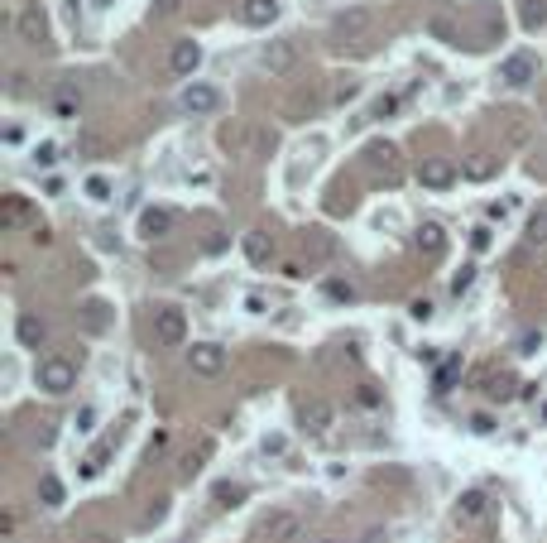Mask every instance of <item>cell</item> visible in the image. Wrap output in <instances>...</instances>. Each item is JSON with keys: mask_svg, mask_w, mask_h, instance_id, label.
Listing matches in <instances>:
<instances>
[{"mask_svg": "<svg viewBox=\"0 0 547 543\" xmlns=\"http://www.w3.org/2000/svg\"><path fill=\"white\" fill-rule=\"evenodd\" d=\"M471 433H495V419L490 414H475L471 419Z\"/></svg>", "mask_w": 547, "mask_h": 543, "instance_id": "f546056e", "label": "cell"}, {"mask_svg": "<svg viewBox=\"0 0 547 543\" xmlns=\"http://www.w3.org/2000/svg\"><path fill=\"white\" fill-rule=\"evenodd\" d=\"M221 106V92L207 87V82H193V87H183V111L187 116H211Z\"/></svg>", "mask_w": 547, "mask_h": 543, "instance_id": "ba28073f", "label": "cell"}, {"mask_svg": "<svg viewBox=\"0 0 547 543\" xmlns=\"http://www.w3.org/2000/svg\"><path fill=\"white\" fill-rule=\"evenodd\" d=\"M87 543H111V539H87Z\"/></svg>", "mask_w": 547, "mask_h": 543, "instance_id": "d590c367", "label": "cell"}, {"mask_svg": "<svg viewBox=\"0 0 547 543\" xmlns=\"http://www.w3.org/2000/svg\"><path fill=\"white\" fill-rule=\"evenodd\" d=\"M495 173V155H471V164H466V179L471 183H485Z\"/></svg>", "mask_w": 547, "mask_h": 543, "instance_id": "e0dca14e", "label": "cell"}, {"mask_svg": "<svg viewBox=\"0 0 547 543\" xmlns=\"http://www.w3.org/2000/svg\"><path fill=\"white\" fill-rule=\"evenodd\" d=\"M245 255L255 260V265H265V260H269V241H265V231H250V236H245Z\"/></svg>", "mask_w": 547, "mask_h": 543, "instance_id": "d6986e66", "label": "cell"}, {"mask_svg": "<svg viewBox=\"0 0 547 543\" xmlns=\"http://www.w3.org/2000/svg\"><path fill=\"white\" fill-rule=\"evenodd\" d=\"M241 500H245V486H231V481H221V486H217V505H226V510L241 505Z\"/></svg>", "mask_w": 547, "mask_h": 543, "instance_id": "cb8c5ba5", "label": "cell"}, {"mask_svg": "<svg viewBox=\"0 0 547 543\" xmlns=\"http://www.w3.org/2000/svg\"><path fill=\"white\" fill-rule=\"evenodd\" d=\"M327 289H331V299H355L351 284H327Z\"/></svg>", "mask_w": 547, "mask_h": 543, "instance_id": "836d02e7", "label": "cell"}, {"mask_svg": "<svg viewBox=\"0 0 547 543\" xmlns=\"http://www.w3.org/2000/svg\"><path fill=\"white\" fill-rule=\"evenodd\" d=\"M370 29H375V5H346L337 20H331V39H341V44H355Z\"/></svg>", "mask_w": 547, "mask_h": 543, "instance_id": "6da1fadb", "label": "cell"}, {"mask_svg": "<svg viewBox=\"0 0 547 543\" xmlns=\"http://www.w3.org/2000/svg\"><path fill=\"white\" fill-rule=\"evenodd\" d=\"M413 317H418V323H427V317H432V299H418V303H413Z\"/></svg>", "mask_w": 547, "mask_h": 543, "instance_id": "1f68e13d", "label": "cell"}, {"mask_svg": "<svg viewBox=\"0 0 547 543\" xmlns=\"http://www.w3.org/2000/svg\"><path fill=\"white\" fill-rule=\"evenodd\" d=\"M39 500L49 505V510H53V505H63V481H58V476H39Z\"/></svg>", "mask_w": 547, "mask_h": 543, "instance_id": "ac0fdd59", "label": "cell"}, {"mask_svg": "<svg viewBox=\"0 0 547 543\" xmlns=\"http://www.w3.org/2000/svg\"><path fill=\"white\" fill-rule=\"evenodd\" d=\"M355 92H361V87H355V82H337V92H331V97H337V101H351Z\"/></svg>", "mask_w": 547, "mask_h": 543, "instance_id": "4dcf8cb0", "label": "cell"}, {"mask_svg": "<svg viewBox=\"0 0 547 543\" xmlns=\"http://www.w3.org/2000/svg\"><path fill=\"white\" fill-rule=\"evenodd\" d=\"M533 77H538V58L533 53H509L499 63V82H509V87H528Z\"/></svg>", "mask_w": 547, "mask_h": 543, "instance_id": "52a82bcc", "label": "cell"}, {"mask_svg": "<svg viewBox=\"0 0 547 543\" xmlns=\"http://www.w3.org/2000/svg\"><path fill=\"white\" fill-rule=\"evenodd\" d=\"M20 341H25V347H39V341H44V323H34V317H20Z\"/></svg>", "mask_w": 547, "mask_h": 543, "instance_id": "603a6c76", "label": "cell"}, {"mask_svg": "<svg viewBox=\"0 0 547 543\" xmlns=\"http://www.w3.org/2000/svg\"><path fill=\"white\" fill-rule=\"evenodd\" d=\"M361 404H365V409H375V404H379V395H375L370 385H361Z\"/></svg>", "mask_w": 547, "mask_h": 543, "instance_id": "d6a6232c", "label": "cell"}, {"mask_svg": "<svg viewBox=\"0 0 547 543\" xmlns=\"http://www.w3.org/2000/svg\"><path fill=\"white\" fill-rule=\"evenodd\" d=\"M169 68L178 77H193L197 68H202V44H193V39H178L173 49H169Z\"/></svg>", "mask_w": 547, "mask_h": 543, "instance_id": "9c48e42d", "label": "cell"}, {"mask_svg": "<svg viewBox=\"0 0 547 543\" xmlns=\"http://www.w3.org/2000/svg\"><path fill=\"white\" fill-rule=\"evenodd\" d=\"M91 423H97V409H82V414H77V433H91Z\"/></svg>", "mask_w": 547, "mask_h": 543, "instance_id": "f1b7e54d", "label": "cell"}, {"mask_svg": "<svg viewBox=\"0 0 547 543\" xmlns=\"http://www.w3.org/2000/svg\"><path fill=\"white\" fill-rule=\"evenodd\" d=\"M293 58H298V49H293V39H279V44H269V49L259 53V68H265V73H289V68H293Z\"/></svg>", "mask_w": 547, "mask_h": 543, "instance_id": "7c38bea8", "label": "cell"}, {"mask_svg": "<svg viewBox=\"0 0 547 543\" xmlns=\"http://www.w3.org/2000/svg\"><path fill=\"white\" fill-rule=\"evenodd\" d=\"M34 164H39V169L58 164V145H49V140H44V145H34Z\"/></svg>", "mask_w": 547, "mask_h": 543, "instance_id": "484cf974", "label": "cell"}, {"mask_svg": "<svg viewBox=\"0 0 547 543\" xmlns=\"http://www.w3.org/2000/svg\"><path fill=\"white\" fill-rule=\"evenodd\" d=\"M25 197H20V193H10L5 197V217H0V221H5V227H20V221H25Z\"/></svg>", "mask_w": 547, "mask_h": 543, "instance_id": "44dd1931", "label": "cell"}, {"mask_svg": "<svg viewBox=\"0 0 547 543\" xmlns=\"http://www.w3.org/2000/svg\"><path fill=\"white\" fill-rule=\"evenodd\" d=\"M485 510H490V500H485V491H461V500H456V524L461 529H471V524H480Z\"/></svg>", "mask_w": 547, "mask_h": 543, "instance_id": "8fae6325", "label": "cell"}, {"mask_svg": "<svg viewBox=\"0 0 547 543\" xmlns=\"http://www.w3.org/2000/svg\"><path fill=\"white\" fill-rule=\"evenodd\" d=\"M169 231H173V212L149 207L145 217H139V236H145V241H159V236H169Z\"/></svg>", "mask_w": 547, "mask_h": 543, "instance_id": "9a60e30c", "label": "cell"}, {"mask_svg": "<svg viewBox=\"0 0 547 543\" xmlns=\"http://www.w3.org/2000/svg\"><path fill=\"white\" fill-rule=\"evenodd\" d=\"M187 365H193V375H221L226 371V351L217 347V341H197L193 351H187Z\"/></svg>", "mask_w": 547, "mask_h": 543, "instance_id": "8992f818", "label": "cell"}, {"mask_svg": "<svg viewBox=\"0 0 547 543\" xmlns=\"http://www.w3.org/2000/svg\"><path fill=\"white\" fill-rule=\"evenodd\" d=\"M418 183L423 188H451L456 183V169H451L447 159H423L418 164Z\"/></svg>", "mask_w": 547, "mask_h": 543, "instance_id": "4fadbf2b", "label": "cell"}, {"mask_svg": "<svg viewBox=\"0 0 547 543\" xmlns=\"http://www.w3.org/2000/svg\"><path fill=\"white\" fill-rule=\"evenodd\" d=\"M394 111H399V97H379L370 116H394Z\"/></svg>", "mask_w": 547, "mask_h": 543, "instance_id": "83f0119b", "label": "cell"}, {"mask_svg": "<svg viewBox=\"0 0 547 543\" xmlns=\"http://www.w3.org/2000/svg\"><path fill=\"white\" fill-rule=\"evenodd\" d=\"M471 284H475V265H461L456 275H451V293H456V299H466Z\"/></svg>", "mask_w": 547, "mask_h": 543, "instance_id": "7402d4cb", "label": "cell"}, {"mask_svg": "<svg viewBox=\"0 0 547 543\" xmlns=\"http://www.w3.org/2000/svg\"><path fill=\"white\" fill-rule=\"evenodd\" d=\"M528 245H547V207H538L528 217Z\"/></svg>", "mask_w": 547, "mask_h": 543, "instance_id": "ffe728a7", "label": "cell"}, {"mask_svg": "<svg viewBox=\"0 0 547 543\" xmlns=\"http://www.w3.org/2000/svg\"><path fill=\"white\" fill-rule=\"evenodd\" d=\"M269 543H298L303 539V515H293V510H274L265 519V529H259Z\"/></svg>", "mask_w": 547, "mask_h": 543, "instance_id": "5b68a950", "label": "cell"}, {"mask_svg": "<svg viewBox=\"0 0 547 543\" xmlns=\"http://www.w3.org/2000/svg\"><path fill=\"white\" fill-rule=\"evenodd\" d=\"M298 423H303V433L322 438V433L331 428V404H327V399H307V404L298 409Z\"/></svg>", "mask_w": 547, "mask_h": 543, "instance_id": "30bf717a", "label": "cell"}, {"mask_svg": "<svg viewBox=\"0 0 547 543\" xmlns=\"http://www.w3.org/2000/svg\"><path fill=\"white\" fill-rule=\"evenodd\" d=\"M154 341H159V347H183L187 341V313L183 308H159L154 313Z\"/></svg>", "mask_w": 547, "mask_h": 543, "instance_id": "3957f363", "label": "cell"}, {"mask_svg": "<svg viewBox=\"0 0 547 543\" xmlns=\"http://www.w3.org/2000/svg\"><path fill=\"white\" fill-rule=\"evenodd\" d=\"M178 10V0H159V15H173Z\"/></svg>", "mask_w": 547, "mask_h": 543, "instance_id": "e575fe53", "label": "cell"}, {"mask_svg": "<svg viewBox=\"0 0 547 543\" xmlns=\"http://www.w3.org/2000/svg\"><path fill=\"white\" fill-rule=\"evenodd\" d=\"M418 251H423L427 260H437V255L447 251V231L437 227V221H423V227H418Z\"/></svg>", "mask_w": 547, "mask_h": 543, "instance_id": "2e32d148", "label": "cell"}, {"mask_svg": "<svg viewBox=\"0 0 547 543\" xmlns=\"http://www.w3.org/2000/svg\"><path fill=\"white\" fill-rule=\"evenodd\" d=\"M490 241H495V231H490V227H475V231H471V251H475V255L490 251Z\"/></svg>", "mask_w": 547, "mask_h": 543, "instance_id": "d4e9b609", "label": "cell"}, {"mask_svg": "<svg viewBox=\"0 0 547 543\" xmlns=\"http://www.w3.org/2000/svg\"><path fill=\"white\" fill-rule=\"evenodd\" d=\"M34 375H39V389H49V395H67L77 385V365L67 356H44Z\"/></svg>", "mask_w": 547, "mask_h": 543, "instance_id": "7a4b0ae2", "label": "cell"}, {"mask_svg": "<svg viewBox=\"0 0 547 543\" xmlns=\"http://www.w3.org/2000/svg\"><path fill=\"white\" fill-rule=\"evenodd\" d=\"M87 193L97 197V203H106V197H111V183H106V179H87Z\"/></svg>", "mask_w": 547, "mask_h": 543, "instance_id": "4316f807", "label": "cell"}, {"mask_svg": "<svg viewBox=\"0 0 547 543\" xmlns=\"http://www.w3.org/2000/svg\"><path fill=\"white\" fill-rule=\"evenodd\" d=\"M15 29H20V39L29 44V49H49V15H44L39 5H25L20 10V20H15Z\"/></svg>", "mask_w": 547, "mask_h": 543, "instance_id": "277c9868", "label": "cell"}, {"mask_svg": "<svg viewBox=\"0 0 547 543\" xmlns=\"http://www.w3.org/2000/svg\"><path fill=\"white\" fill-rule=\"evenodd\" d=\"M279 20V0H245V10H241V25L250 29H265Z\"/></svg>", "mask_w": 547, "mask_h": 543, "instance_id": "5bb4252c", "label": "cell"}]
</instances>
